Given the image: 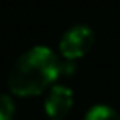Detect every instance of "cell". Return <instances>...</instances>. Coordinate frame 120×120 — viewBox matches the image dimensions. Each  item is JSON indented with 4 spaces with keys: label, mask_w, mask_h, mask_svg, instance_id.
<instances>
[{
    "label": "cell",
    "mask_w": 120,
    "mask_h": 120,
    "mask_svg": "<svg viewBox=\"0 0 120 120\" xmlns=\"http://www.w3.org/2000/svg\"><path fill=\"white\" fill-rule=\"evenodd\" d=\"M62 58L48 46H34L18 56L7 76L11 94L16 97H34L49 90L60 79Z\"/></svg>",
    "instance_id": "6da1fadb"
},
{
    "label": "cell",
    "mask_w": 120,
    "mask_h": 120,
    "mask_svg": "<svg viewBox=\"0 0 120 120\" xmlns=\"http://www.w3.org/2000/svg\"><path fill=\"white\" fill-rule=\"evenodd\" d=\"M94 42H95V34L88 25H74L69 30H65L64 35L60 37L58 49L64 60L76 62L92 49Z\"/></svg>",
    "instance_id": "7a4b0ae2"
},
{
    "label": "cell",
    "mask_w": 120,
    "mask_h": 120,
    "mask_svg": "<svg viewBox=\"0 0 120 120\" xmlns=\"http://www.w3.org/2000/svg\"><path fill=\"white\" fill-rule=\"evenodd\" d=\"M74 106V94L67 85H53L44 99V111L51 120H64Z\"/></svg>",
    "instance_id": "3957f363"
},
{
    "label": "cell",
    "mask_w": 120,
    "mask_h": 120,
    "mask_svg": "<svg viewBox=\"0 0 120 120\" xmlns=\"http://www.w3.org/2000/svg\"><path fill=\"white\" fill-rule=\"evenodd\" d=\"M83 120H120V113L108 104H95L88 108Z\"/></svg>",
    "instance_id": "277c9868"
},
{
    "label": "cell",
    "mask_w": 120,
    "mask_h": 120,
    "mask_svg": "<svg viewBox=\"0 0 120 120\" xmlns=\"http://www.w3.org/2000/svg\"><path fill=\"white\" fill-rule=\"evenodd\" d=\"M16 106L11 95L0 94V120H14Z\"/></svg>",
    "instance_id": "5b68a950"
}]
</instances>
